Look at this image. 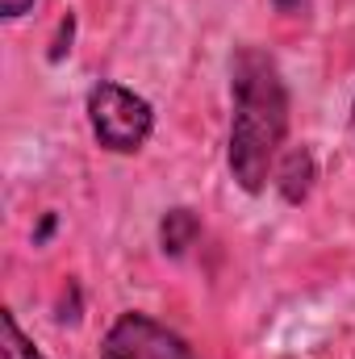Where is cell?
<instances>
[{
    "label": "cell",
    "instance_id": "1",
    "mask_svg": "<svg viewBox=\"0 0 355 359\" xmlns=\"http://www.w3.org/2000/svg\"><path fill=\"white\" fill-rule=\"evenodd\" d=\"M230 96H234L230 172L239 188L260 192L288 134V88L276 59L260 46H239L230 63Z\"/></svg>",
    "mask_w": 355,
    "mask_h": 359
},
{
    "label": "cell",
    "instance_id": "2",
    "mask_svg": "<svg viewBox=\"0 0 355 359\" xmlns=\"http://www.w3.org/2000/svg\"><path fill=\"white\" fill-rule=\"evenodd\" d=\"M88 121H92L96 142L105 151L130 155V151H138L151 138L155 113H151V104L138 92L121 88V84H96L88 92Z\"/></svg>",
    "mask_w": 355,
    "mask_h": 359
},
{
    "label": "cell",
    "instance_id": "3",
    "mask_svg": "<svg viewBox=\"0 0 355 359\" xmlns=\"http://www.w3.org/2000/svg\"><path fill=\"white\" fill-rule=\"evenodd\" d=\"M100 359H196V355L163 322H155L147 313H121L109 326L105 343H100Z\"/></svg>",
    "mask_w": 355,
    "mask_h": 359
},
{
    "label": "cell",
    "instance_id": "4",
    "mask_svg": "<svg viewBox=\"0 0 355 359\" xmlns=\"http://www.w3.org/2000/svg\"><path fill=\"white\" fill-rule=\"evenodd\" d=\"M309 188H314V155H309L305 147H297V151H288L284 163H280V192H284V201L301 205V201L309 196Z\"/></svg>",
    "mask_w": 355,
    "mask_h": 359
},
{
    "label": "cell",
    "instance_id": "5",
    "mask_svg": "<svg viewBox=\"0 0 355 359\" xmlns=\"http://www.w3.org/2000/svg\"><path fill=\"white\" fill-rule=\"evenodd\" d=\"M196 234H201V222H196L188 209H172V213L163 217V226H159V238H163V251H168V255H184V251L196 243Z\"/></svg>",
    "mask_w": 355,
    "mask_h": 359
},
{
    "label": "cell",
    "instance_id": "6",
    "mask_svg": "<svg viewBox=\"0 0 355 359\" xmlns=\"http://www.w3.org/2000/svg\"><path fill=\"white\" fill-rule=\"evenodd\" d=\"M0 322H4V359H42V351L21 334V326H17V318L8 309H4Z\"/></svg>",
    "mask_w": 355,
    "mask_h": 359
},
{
    "label": "cell",
    "instance_id": "7",
    "mask_svg": "<svg viewBox=\"0 0 355 359\" xmlns=\"http://www.w3.org/2000/svg\"><path fill=\"white\" fill-rule=\"evenodd\" d=\"M272 4H276L284 17H301V13L309 8V0H272Z\"/></svg>",
    "mask_w": 355,
    "mask_h": 359
},
{
    "label": "cell",
    "instance_id": "8",
    "mask_svg": "<svg viewBox=\"0 0 355 359\" xmlns=\"http://www.w3.org/2000/svg\"><path fill=\"white\" fill-rule=\"evenodd\" d=\"M34 8V0H0V13L4 17H21V13H29Z\"/></svg>",
    "mask_w": 355,
    "mask_h": 359
}]
</instances>
